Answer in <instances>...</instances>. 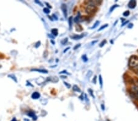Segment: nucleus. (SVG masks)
Returning a JSON list of instances; mask_svg holds the SVG:
<instances>
[{"instance_id":"nucleus-10","label":"nucleus","mask_w":138,"mask_h":121,"mask_svg":"<svg viewBox=\"0 0 138 121\" xmlns=\"http://www.w3.org/2000/svg\"><path fill=\"white\" fill-rule=\"evenodd\" d=\"M51 32H52V34L53 36H57V35H58V29H56V28L52 29V31H51Z\"/></svg>"},{"instance_id":"nucleus-14","label":"nucleus","mask_w":138,"mask_h":121,"mask_svg":"<svg viewBox=\"0 0 138 121\" xmlns=\"http://www.w3.org/2000/svg\"><path fill=\"white\" fill-rule=\"evenodd\" d=\"M8 77H9L11 78H12L14 81H15L16 82H17V78H16V77H15L14 75H13V74H11V75H8Z\"/></svg>"},{"instance_id":"nucleus-26","label":"nucleus","mask_w":138,"mask_h":121,"mask_svg":"<svg viewBox=\"0 0 138 121\" xmlns=\"http://www.w3.org/2000/svg\"><path fill=\"white\" fill-rule=\"evenodd\" d=\"M88 92H89L90 93V95H91V97H93V98H95L94 95L93 94V91H92V90L90 89H88Z\"/></svg>"},{"instance_id":"nucleus-9","label":"nucleus","mask_w":138,"mask_h":121,"mask_svg":"<svg viewBox=\"0 0 138 121\" xmlns=\"http://www.w3.org/2000/svg\"><path fill=\"white\" fill-rule=\"evenodd\" d=\"M40 94L38 92H33L32 95V99H38L39 97H40Z\"/></svg>"},{"instance_id":"nucleus-30","label":"nucleus","mask_w":138,"mask_h":121,"mask_svg":"<svg viewBox=\"0 0 138 121\" xmlns=\"http://www.w3.org/2000/svg\"><path fill=\"white\" fill-rule=\"evenodd\" d=\"M96 78H97V77H96V76H95L94 79L93 80V83L94 84L96 83Z\"/></svg>"},{"instance_id":"nucleus-36","label":"nucleus","mask_w":138,"mask_h":121,"mask_svg":"<svg viewBox=\"0 0 138 121\" xmlns=\"http://www.w3.org/2000/svg\"><path fill=\"white\" fill-rule=\"evenodd\" d=\"M101 108H102V110H104V106L103 104L101 105Z\"/></svg>"},{"instance_id":"nucleus-18","label":"nucleus","mask_w":138,"mask_h":121,"mask_svg":"<svg viewBox=\"0 0 138 121\" xmlns=\"http://www.w3.org/2000/svg\"><path fill=\"white\" fill-rule=\"evenodd\" d=\"M99 84H100V87L101 88H103V79H102V77L101 75H99Z\"/></svg>"},{"instance_id":"nucleus-16","label":"nucleus","mask_w":138,"mask_h":121,"mask_svg":"<svg viewBox=\"0 0 138 121\" xmlns=\"http://www.w3.org/2000/svg\"><path fill=\"white\" fill-rule=\"evenodd\" d=\"M80 13H79L78 15H77L76 17H75V18H74V22H75V23H77V22H79V20L80 19Z\"/></svg>"},{"instance_id":"nucleus-37","label":"nucleus","mask_w":138,"mask_h":121,"mask_svg":"<svg viewBox=\"0 0 138 121\" xmlns=\"http://www.w3.org/2000/svg\"><path fill=\"white\" fill-rule=\"evenodd\" d=\"M17 121V120L16 119V118H13L12 119V121Z\"/></svg>"},{"instance_id":"nucleus-42","label":"nucleus","mask_w":138,"mask_h":121,"mask_svg":"<svg viewBox=\"0 0 138 121\" xmlns=\"http://www.w3.org/2000/svg\"><path fill=\"white\" fill-rule=\"evenodd\" d=\"M137 85H138V80H137Z\"/></svg>"},{"instance_id":"nucleus-19","label":"nucleus","mask_w":138,"mask_h":121,"mask_svg":"<svg viewBox=\"0 0 138 121\" xmlns=\"http://www.w3.org/2000/svg\"><path fill=\"white\" fill-rule=\"evenodd\" d=\"M130 11H126L123 13V15L124 17H128V16L130 15Z\"/></svg>"},{"instance_id":"nucleus-25","label":"nucleus","mask_w":138,"mask_h":121,"mask_svg":"<svg viewBox=\"0 0 138 121\" xmlns=\"http://www.w3.org/2000/svg\"><path fill=\"white\" fill-rule=\"evenodd\" d=\"M80 45H81V44H77V45H76L75 46V47H74V48H73V49H74V50H77V48H79L80 47Z\"/></svg>"},{"instance_id":"nucleus-11","label":"nucleus","mask_w":138,"mask_h":121,"mask_svg":"<svg viewBox=\"0 0 138 121\" xmlns=\"http://www.w3.org/2000/svg\"><path fill=\"white\" fill-rule=\"evenodd\" d=\"M72 89L73 91L75 92H80V88L77 86V85H74L73 86V88H72Z\"/></svg>"},{"instance_id":"nucleus-34","label":"nucleus","mask_w":138,"mask_h":121,"mask_svg":"<svg viewBox=\"0 0 138 121\" xmlns=\"http://www.w3.org/2000/svg\"><path fill=\"white\" fill-rule=\"evenodd\" d=\"M98 42V40H95V41H93L92 42H91V45H94L95 44H96V43L97 42Z\"/></svg>"},{"instance_id":"nucleus-39","label":"nucleus","mask_w":138,"mask_h":121,"mask_svg":"<svg viewBox=\"0 0 138 121\" xmlns=\"http://www.w3.org/2000/svg\"><path fill=\"white\" fill-rule=\"evenodd\" d=\"M46 5H47V6H48V7H50V8H51V6H50V5H49V4L47 3H46Z\"/></svg>"},{"instance_id":"nucleus-1","label":"nucleus","mask_w":138,"mask_h":121,"mask_svg":"<svg viewBox=\"0 0 138 121\" xmlns=\"http://www.w3.org/2000/svg\"><path fill=\"white\" fill-rule=\"evenodd\" d=\"M128 66L131 70L138 75V57L132 56L129 59Z\"/></svg>"},{"instance_id":"nucleus-40","label":"nucleus","mask_w":138,"mask_h":121,"mask_svg":"<svg viewBox=\"0 0 138 121\" xmlns=\"http://www.w3.org/2000/svg\"><path fill=\"white\" fill-rule=\"evenodd\" d=\"M51 42H52V43L53 44V45H54V44H55V42H53V40H51Z\"/></svg>"},{"instance_id":"nucleus-3","label":"nucleus","mask_w":138,"mask_h":121,"mask_svg":"<svg viewBox=\"0 0 138 121\" xmlns=\"http://www.w3.org/2000/svg\"><path fill=\"white\" fill-rule=\"evenodd\" d=\"M131 93L133 94L136 98L138 99V85H133L130 88Z\"/></svg>"},{"instance_id":"nucleus-41","label":"nucleus","mask_w":138,"mask_h":121,"mask_svg":"<svg viewBox=\"0 0 138 121\" xmlns=\"http://www.w3.org/2000/svg\"><path fill=\"white\" fill-rule=\"evenodd\" d=\"M24 121H30L28 119H25L24 120Z\"/></svg>"},{"instance_id":"nucleus-22","label":"nucleus","mask_w":138,"mask_h":121,"mask_svg":"<svg viewBox=\"0 0 138 121\" xmlns=\"http://www.w3.org/2000/svg\"><path fill=\"white\" fill-rule=\"evenodd\" d=\"M106 43H107L106 40H104L102 41V42H101V43L99 44V47H103V46L104 45L106 44Z\"/></svg>"},{"instance_id":"nucleus-31","label":"nucleus","mask_w":138,"mask_h":121,"mask_svg":"<svg viewBox=\"0 0 138 121\" xmlns=\"http://www.w3.org/2000/svg\"><path fill=\"white\" fill-rule=\"evenodd\" d=\"M133 24H132V23H130L128 25V28H133Z\"/></svg>"},{"instance_id":"nucleus-4","label":"nucleus","mask_w":138,"mask_h":121,"mask_svg":"<svg viewBox=\"0 0 138 121\" xmlns=\"http://www.w3.org/2000/svg\"><path fill=\"white\" fill-rule=\"evenodd\" d=\"M61 10L63 11V14L64 15V17L67 18V6L65 4H63L61 5Z\"/></svg>"},{"instance_id":"nucleus-2","label":"nucleus","mask_w":138,"mask_h":121,"mask_svg":"<svg viewBox=\"0 0 138 121\" xmlns=\"http://www.w3.org/2000/svg\"><path fill=\"white\" fill-rule=\"evenodd\" d=\"M96 4H98V1H88V4L85 6V11L87 12L88 14L92 13L95 10Z\"/></svg>"},{"instance_id":"nucleus-29","label":"nucleus","mask_w":138,"mask_h":121,"mask_svg":"<svg viewBox=\"0 0 138 121\" xmlns=\"http://www.w3.org/2000/svg\"><path fill=\"white\" fill-rule=\"evenodd\" d=\"M35 3H36L40 5V6H43V4L41 3V2H40V1H38V0H36V1H35Z\"/></svg>"},{"instance_id":"nucleus-28","label":"nucleus","mask_w":138,"mask_h":121,"mask_svg":"<svg viewBox=\"0 0 138 121\" xmlns=\"http://www.w3.org/2000/svg\"><path fill=\"white\" fill-rule=\"evenodd\" d=\"M63 83L64 84V85H65V86H66L67 87V88H68V89H69V88H71V85L69 84H68V83H67L66 82H64Z\"/></svg>"},{"instance_id":"nucleus-23","label":"nucleus","mask_w":138,"mask_h":121,"mask_svg":"<svg viewBox=\"0 0 138 121\" xmlns=\"http://www.w3.org/2000/svg\"><path fill=\"white\" fill-rule=\"evenodd\" d=\"M67 42V38H66V39H64L62 40L61 42V43L62 45H65V44H66Z\"/></svg>"},{"instance_id":"nucleus-5","label":"nucleus","mask_w":138,"mask_h":121,"mask_svg":"<svg viewBox=\"0 0 138 121\" xmlns=\"http://www.w3.org/2000/svg\"><path fill=\"white\" fill-rule=\"evenodd\" d=\"M128 6L130 9H134L136 6V1L135 0H131L128 3Z\"/></svg>"},{"instance_id":"nucleus-21","label":"nucleus","mask_w":138,"mask_h":121,"mask_svg":"<svg viewBox=\"0 0 138 121\" xmlns=\"http://www.w3.org/2000/svg\"><path fill=\"white\" fill-rule=\"evenodd\" d=\"M82 59H83V61L84 62H87V61H88V58L87 57L86 55H83L82 56Z\"/></svg>"},{"instance_id":"nucleus-17","label":"nucleus","mask_w":138,"mask_h":121,"mask_svg":"<svg viewBox=\"0 0 138 121\" xmlns=\"http://www.w3.org/2000/svg\"><path fill=\"white\" fill-rule=\"evenodd\" d=\"M108 25H109L108 24H105V25H104L101 26L100 28H99V29H98V31H102V30H103L104 29H105L106 28H107V27L108 26Z\"/></svg>"},{"instance_id":"nucleus-6","label":"nucleus","mask_w":138,"mask_h":121,"mask_svg":"<svg viewBox=\"0 0 138 121\" xmlns=\"http://www.w3.org/2000/svg\"><path fill=\"white\" fill-rule=\"evenodd\" d=\"M31 71H35V72H38L42 73H47L48 71L44 69H33L31 70Z\"/></svg>"},{"instance_id":"nucleus-24","label":"nucleus","mask_w":138,"mask_h":121,"mask_svg":"<svg viewBox=\"0 0 138 121\" xmlns=\"http://www.w3.org/2000/svg\"><path fill=\"white\" fill-rule=\"evenodd\" d=\"M91 75H92V72H91V71H90V70L88 71V73H87V77L89 78L91 76Z\"/></svg>"},{"instance_id":"nucleus-12","label":"nucleus","mask_w":138,"mask_h":121,"mask_svg":"<svg viewBox=\"0 0 138 121\" xmlns=\"http://www.w3.org/2000/svg\"><path fill=\"white\" fill-rule=\"evenodd\" d=\"M118 6H118V4H114V6H112L110 8L109 12H112V11H113L115 9V8L118 7Z\"/></svg>"},{"instance_id":"nucleus-8","label":"nucleus","mask_w":138,"mask_h":121,"mask_svg":"<svg viewBox=\"0 0 138 121\" xmlns=\"http://www.w3.org/2000/svg\"><path fill=\"white\" fill-rule=\"evenodd\" d=\"M27 114H28V116H30V117H31L33 118V119L34 120V121H36V120L37 119V117L36 116V115H35V113H34V112L29 111V112H28Z\"/></svg>"},{"instance_id":"nucleus-13","label":"nucleus","mask_w":138,"mask_h":121,"mask_svg":"<svg viewBox=\"0 0 138 121\" xmlns=\"http://www.w3.org/2000/svg\"><path fill=\"white\" fill-rule=\"evenodd\" d=\"M68 22H69V28L71 29V28H72V17H70L69 18Z\"/></svg>"},{"instance_id":"nucleus-32","label":"nucleus","mask_w":138,"mask_h":121,"mask_svg":"<svg viewBox=\"0 0 138 121\" xmlns=\"http://www.w3.org/2000/svg\"><path fill=\"white\" fill-rule=\"evenodd\" d=\"M52 17H53V18L55 19V20H58V18H57V17H56V15H54V14L52 15Z\"/></svg>"},{"instance_id":"nucleus-7","label":"nucleus","mask_w":138,"mask_h":121,"mask_svg":"<svg viewBox=\"0 0 138 121\" xmlns=\"http://www.w3.org/2000/svg\"><path fill=\"white\" fill-rule=\"evenodd\" d=\"M84 37V34H80V35H74V36H71V38L72 39H74V40H79L80 39H82V38Z\"/></svg>"},{"instance_id":"nucleus-38","label":"nucleus","mask_w":138,"mask_h":121,"mask_svg":"<svg viewBox=\"0 0 138 121\" xmlns=\"http://www.w3.org/2000/svg\"><path fill=\"white\" fill-rule=\"evenodd\" d=\"M48 36L50 37H51V38H54V36H51V34H48Z\"/></svg>"},{"instance_id":"nucleus-20","label":"nucleus","mask_w":138,"mask_h":121,"mask_svg":"<svg viewBox=\"0 0 138 121\" xmlns=\"http://www.w3.org/2000/svg\"><path fill=\"white\" fill-rule=\"evenodd\" d=\"M43 12H44L45 14H49L50 12V9H49V8H44V9H43Z\"/></svg>"},{"instance_id":"nucleus-33","label":"nucleus","mask_w":138,"mask_h":121,"mask_svg":"<svg viewBox=\"0 0 138 121\" xmlns=\"http://www.w3.org/2000/svg\"><path fill=\"white\" fill-rule=\"evenodd\" d=\"M128 22H129V21H128V20L126 21V22H125V23H123L122 25V26H125V25H126V24L128 23Z\"/></svg>"},{"instance_id":"nucleus-15","label":"nucleus","mask_w":138,"mask_h":121,"mask_svg":"<svg viewBox=\"0 0 138 121\" xmlns=\"http://www.w3.org/2000/svg\"><path fill=\"white\" fill-rule=\"evenodd\" d=\"M99 23H100V22H99V21H96V22L95 23L94 25L91 28V29H95V28H96V27H97L99 25Z\"/></svg>"},{"instance_id":"nucleus-27","label":"nucleus","mask_w":138,"mask_h":121,"mask_svg":"<svg viewBox=\"0 0 138 121\" xmlns=\"http://www.w3.org/2000/svg\"><path fill=\"white\" fill-rule=\"evenodd\" d=\"M40 44H41V42H40V41H38V42L36 44V45H35V47L38 48L39 46H40Z\"/></svg>"},{"instance_id":"nucleus-35","label":"nucleus","mask_w":138,"mask_h":121,"mask_svg":"<svg viewBox=\"0 0 138 121\" xmlns=\"http://www.w3.org/2000/svg\"><path fill=\"white\" fill-rule=\"evenodd\" d=\"M69 49H70V47H67V48H66L65 49V50L64 51V53H66V52L68 50H69Z\"/></svg>"}]
</instances>
